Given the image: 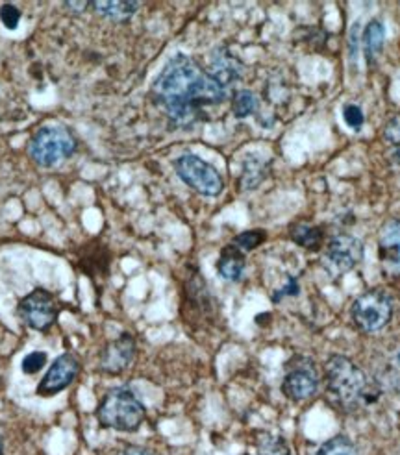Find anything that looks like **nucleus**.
<instances>
[{
	"label": "nucleus",
	"mask_w": 400,
	"mask_h": 455,
	"mask_svg": "<svg viewBox=\"0 0 400 455\" xmlns=\"http://www.w3.org/2000/svg\"><path fill=\"white\" fill-rule=\"evenodd\" d=\"M153 97L175 124L192 126L202 119L208 106L226 100V88L195 59L178 54L156 78Z\"/></svg>",
	"instance_id": "1"
},
{
	"label": "nucleus",
	"mask_w": 400,
	"mask_h": 455,
	"mask_svg": "<svg viewBox=\"0 0 400 455\" xmlns=\"http://www.w3.org/2000/svg\"><path fill=\"white\" fill-rule=\"evenodd\" d=\"M326 388L345 409H360L371 402V385L360 366L345 356H332L325 366Z\"/></svg>",
	"instance_id": "2"
},
{
	"label": "nucleus",
	"mask_w": 400,
	"mask_h": 455,
	"mask_svg": "<svg viewBox=\"0 0 400 455\" xmlns=\"http://www.w3.org/2000/svg\"><path fill=\"white\" fill-rule=\"evenodd\" d=\"M100 426L117 431H136L145 420V407L129 388H114L97 409Z\"/></svg>",
	"instance_id": "3"
},
{
	"label": "nucleus",
	"mask_w": 400,
	"mask_h": 455,
	"mask_svg": "<svg viewBox=\"0 0 400 455\" xmlns=\"http://www.w3.org/2000/svg\"><path fill=\"white\" fill-rule=\"evenodd\" d=\"M76 150V139L61 126H45L37 129L28 143V154L39 167H56L71 158Z\"/></svg>",
	"instance_id": "4"
},
{
	"label": "nucleus",
	"mask_w": 400,
	"mask_h": 455,
	"mask_svg": "<svg viewBox=\"0 0 400 455\" xmlns=\"http://www.w3.org/2000/svg\"><path fill=\"white\" fill-rule=\"evenodd\" d=\"M352 320L365 333L380 332L393 317V300L382 289H373L357 296L350 310Z\"/></svg>",
	"instance_id": "5"
},
{
	"label": "nucleus",
	"mask_w": 400,
	"mask_h": 455,
	"mask_svg": "<svg viewBox=\"0 0 400 455\" xmlns=\"http://www.w3.org/2000/svg\"><path fill=\"white\" fill-rule=\"evenodd\" d=\"M180 180L204 197H217L224 189L219 170L195 154H184L175 161Z\"/></svg>",
	"instance_id": "6"
},
{
	"label": "nucleus",
	"mask_w": 400,
	"mask_h": 455,
	"mask_svg": "<svg viewBox=\"0 0 400 455\" xmlns=\"http://www.w3.org/2000/svg\"><path fill=\"white\" fill-rule=\"evenodd\" d=\"M17 313L32 330L47 332L56 320V300L45 289H34L19 302Z\"/></svg>",
	"instance_id": "7"
},
{
	"label": "nucleus",
	"mask_w": 400,
	"mask_h": 455,
	"mask_svg": "<svg viewBox=\"0 0 400 455\" xmlns=\"http://www.w3.org/2000/svg\"><path fill=\"white\" fill-rule=\"evenodd\" d=\"M80 373V363L73 354H63L59 356L49 368L45 378L41 380L37 385V395L39 396H54L66 388L76 380Z\"/></svg>",
	"instance_id": "8"
},
{
	"label": "nucleus",
	"mask_w": 400,
	"mask_h": 455,
	"mask_svg": "<svg viewBox=\"0 0 400 455\" xmlns=\"http://www.w3.org/2000/svg\"><path fill=\"white\" fill-rule=\"evenodd\" d=\"M364 259V243L352 235H335L326 248V262L338 272H349Z\"/></svg>",
	"instance_id": "9"
},
{
	"label": "nucleus",
	"mask_w": 400,
	"mask_h": 455,
	"mask_svg": "<svg viewBox=\"0 0 400 455\" xmlns=\"http://www.w3.org/2000/svg\"><path fill=\"white\" fill-rule=\"evenodd\" d=\"M319 378L311 363L293 366L282 383V393L293 402H304L318 395Z\"/></svg>",
	"instance_id": "10"
},
{
	"label": "nucleus",
	"mask_w": 400,
	"mask_h": 455,
	"mask_svg": "<svg viewBox=\"0 0 400 455\" xmlns=\"http://www.w3.org/2000/svg\"><path fill=\"white\" fill-rule=\"evenodd\" d=\"M378 254L386 274L400 276V219L386 223L378 235Z\"/></svg>",
	"instance_id": "11"
},
{
	"label": "nucleus",
	"mask_w": 400,
	"mask_h": 455,
	"mask_svg": "<svg viewBox=\"0 0 400 455\" xmlns=\"http://www.w3.org/2000/svg\"><path fill=\"white\" fill-rule=\"evenodd\" d=\"M136 356V342L134 337L124 333L119 339L112 341L100 356V368L108 374H121L130 366Z\"/></svg>",
	"instance_id": "12"
},
{
	"label": "nucleus",
	"mask_w": 400,
	"mask_h": 455,
	"mask_svg": "<svg viewBox=\"0 0 400 455\" xmlns=\"http://www.w3.org/2000/svg\"><path fill=\"white\" fill-rule=\"evenodd\" d=\"M91 6L98 15L114 20V23H126V20L132 19L137 12L139 3H126V0H115V3H112V0H95Z\"/></svg>",
	"instance_id": "13"
},
{
	"label": "nucleus",
	"mask_w": 400,
	"mask_h": 455,
	"mask_svg": "<svg viewBox=\"0 0 400 455\" xmlns=\"http://www.w3.org/2000/svg\"><path fill=\"white\" fill-rule=\"evenodd\" d=\"M219 274L228 281H238L245 271V254L234 245L224 247L217 263Z\"/></svg>",
	"instance_id": "14"
},
{
	"label": "nucleus",
	"mask_w": 400,
	"mask_h": 455,
	"mask_svg": "<svg viewBox=\"0 0 400 455\" xmlns=\"http://www.w3.org/2000/svg\"><path fill=\"white\" fill-rule=\"evenodd\" d=\"M364 51L367 63H374L376 58L384 51V41H386V30L380 20H369V25L364 30Z\"/></svg>",
	"instance_id": "15"
},
{
	"label": "nucleus",
	"mask_w": 400,
	"mask_h": 455,
	"mask_svg": "<svg viewBox=\"0 0 400 455\" xmlns=\"http://www.w3.org/2000/svg\"><path fill=\"white\" fill-rule=\"evenodd\" d=\"M291 239L299 247H304L306 250H319L323 245V231L318 226L310 224H293L289 230Z\"/></svg>",
	"instance_id": "16"
},
{
	"label": "nucleus",
	"mask_w": 400,
	"mask_h": 455,
	"mask_svg": "<svg viewBox=\"0 0 400 455\" xmlns=\"http://www.w3.org/2000/svg\"><path fill=\"white\" fill-rule=\"evenodd\" d=\"M212 75L217 82H221L224 88L228 83H231L234 80L239 78L241 71H239V65L238 61L228 56V54H223V56H216L214 61H212Z\"/></svg>",
	"instance_id": "17"
},
{
	"label": "nucleus",
	"mask_w": 400,
	"mask_h": 455,
	"mask_svg": "<svg viewBox=\"0 0 400 455\" xmlns=\"http://www.w3.org/2000/svg\"><path fill=\"white\" fill-rule=\"evenodd\" d=\"M258 97L248 91V90H241L234 95V100H231V112L238 119H245L252 114H256L258 110Z\"/></svg>",
	"instance_id": "18"
},
{
	"label": "nucleus",
	"mask_w": 400,
	"mask_h": 455,
	"mask_svg": "<svg viewBox=\"0 0 400 455\" xmlns=\"http://www.w3.org/2000/svg\"><path fill=\"white\" fill-rule=\"evenodd\" d=\"M318 455H357V448L347 437H333L319 448Z\"/></svg>",
	"instance_id": "19"
},
{
	"label": "nucleus",
	"mask_w": 400,
	"mask_h": 455,
	"mask_svg": "<svg viewBox=\"0 0 400 455\" xmlns=\"http://www.w3.org/2000/svg\"><path fill=\"white\" fill-rule=\"evenodd\" d=\"M265 241V231L262 230H250V231H243L241 235H238L234 239V247L239 248L243 254L258 248L262 243Z\"/></svg>",
	"instance_id": "20"
},
{
	"label": "nucleus",
	"mask_w": 400,
	"mask_h": 455,
	"mask_svg": "<svg viewBox=\"0 0 400 455\" xmlns=\"http://www.w3.org/2000/svg\"><path fill=\"white\" fill-rule=\"evenodd\" d=\"M343 119H345V122H347L352 129H360V128L364 126V122H365V115H364V112H362V107L356 106V104H347V106H345Z\"/></svg>",
	"instance_id": "21"
},
{
	"label": "nucleus",
	"mask_w": 400,
	"mask_h": 455,
	"mask_svg": "<svg viewBox=\"0 0 400 455\" xmlns=\"http://www.w3.org/2000/svg\"><path fill=\"white\" fill-rule=\"evenodd\" d=\"M45 365H47V354L45 352H32L23 359V373L25 374H37Z\"/></svg>",
	"instance_id": "22"
},
{
	"label": "nucleus",
	"mask_w": 400,
	"mask_h": 455,
	"mask_svg": "<svg viewBox=\"0 0 400 455\" xmlns=\"http://www.w3.org/2000/svg\"><path fill=\"white\" fill-rule=\"evenodd\" d=\"M0 20L6 28L15 30L20 20V12L13 4H3L0 6Z\"/></svg>",
	"instance_id": "23"
},
{
	"label": "nucleus",
	"mask_w": 400,
	"mask_h": 455,
	"mask_svg": "<svg viewBox=\"0 0 400 455\" xmlns=\"http://www.w3.org/2000/svg\"><path fill=\"white\" fill-rule=\"evenodd\" d=\"M384 137L388 143L400 146V115H395L384 126Z\"/></svg>",
	"instance_id": "24"
},
{
	"label": "nucleus",
	"mask_w": 400,
	"mask_h": 455,
	"mask_svg": "<svg viewBox=\"0 0 400 455\" xmlns=\"http://www.w3.org/2000/svg\"><path fill=\"white\" fill-rule=\"evenodd\" d=\"M299 293V286H297V281H294L293 278H289V284H287V287H284L282 291H280V294H275V300H280L282 296H287V294H297Z\"/></svg>",
	"instance_id": "25"
},
{
	"label": "nucleus",
	"mask_w": 400,
	"mask_h": 455,
	"mask_svg": "<svg viewBox=\"0 0 400 455\" xmlns=\"http://www.w3.org/2000/svg\"><path fill=\"white\" fill-rule=\"evenodd\" d=\"M121 455H153V453L149 450L139 448V446H130V448H126Z\"/></svg>",
	"instance_id": "26"
},
{
	"label": "nucleus",
	"mask_w": 400,
	"mask_h": 455,
	"mask_svg": "<svg viewBox=\"0 0 400 455\" xmlns=\"http://www.w3.org/2000/svg\"><path fill=\"white\" fill-rule=\"evenodd\" d=\"M88 6H90V3H66V8L75 10V13L86 12V8H88Z\"/></svg>",
	"instance_id": "27"
},
{
	"label": "nucleus",
	"mask_w": 400,
	"mask_h": 455,
	"mask_svg": "<svg viewBox=\"0 0 400 455\" xmlns=\"http://www.w3.org/2000/svg\"><path fill=\"white\" fill-rule=\"evenodd\" d=\"M391 163H393L396 169H400V146H396L395 152L391 154Z\"/></svg>",
	"instance_id": "28"
},
{
	"label": "nucleus",
	"mask_w": 400,
	"mask_h": 455,
	"mask_svg": "<svg viewBox=\"0 0 400 455\" xmlns=\"http://www.w3.org/2000/svg\"><path fill=\"white\" fill-rule=\"evenodd\" d=\"M4 451V443H3V437H0V455H3Z\"/></svg>",
	"instance_id": "29"
}]
</instances>
